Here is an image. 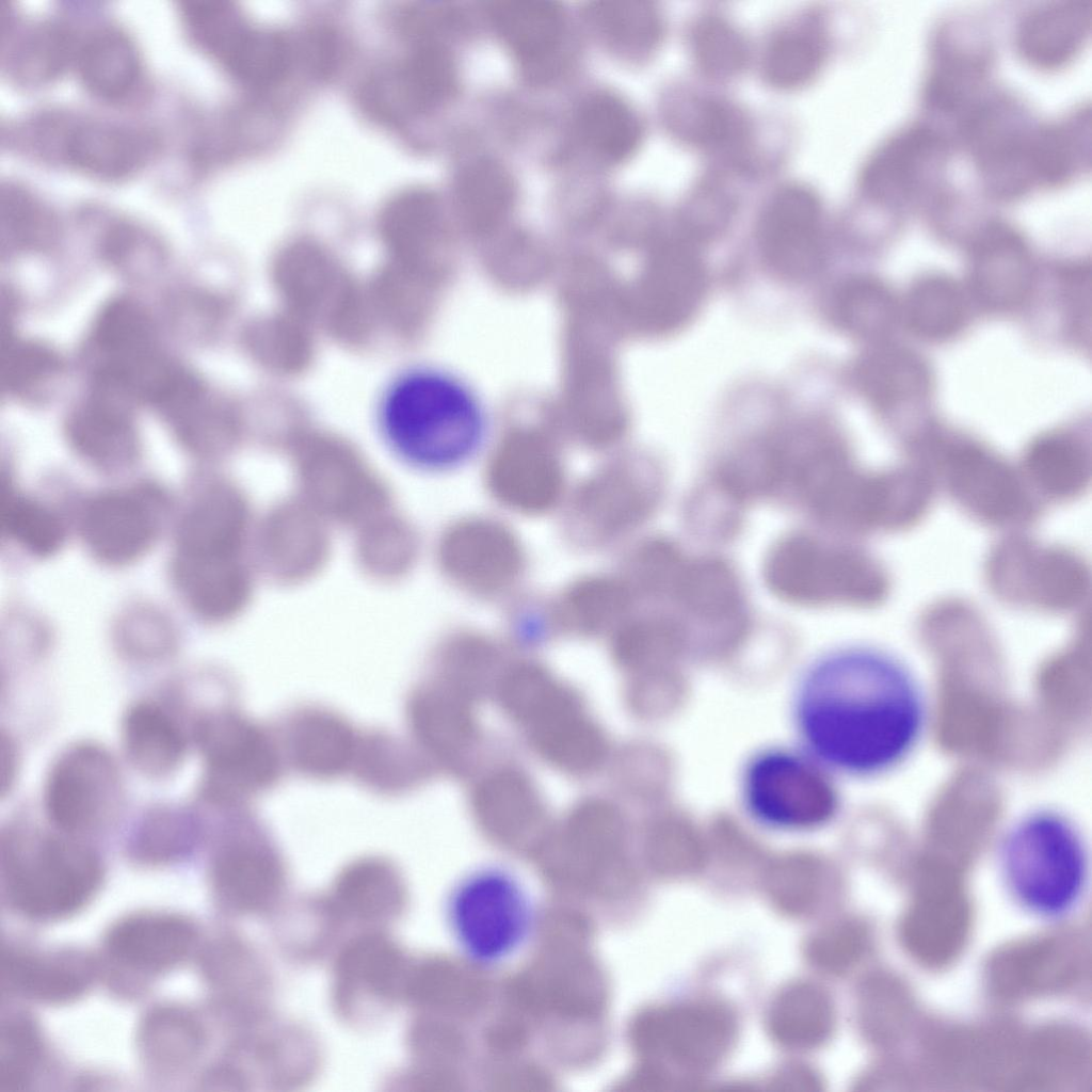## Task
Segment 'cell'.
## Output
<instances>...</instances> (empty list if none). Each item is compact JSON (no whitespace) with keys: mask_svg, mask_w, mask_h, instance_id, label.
I'll list each match as a JSON object with an SVG mask.
<instances>
[{"mask_svg":"<svg viewBox=\"0 0 1092 1092\" xmlns=\"http://www.w3.org/2000/svg\"><path fill=\"white\" fill-rule=\"evenodd\" d=\"M793 721L803 750L831 772L872 778L895 771L929 725L927 692L894 654L840 651L814 663L798 682Z\"/></svg>","mask_w":1092,"mask_h":1092,"instance_id":"1","label":"cell"},{"mask_svg":"<svg viewBox=\"0 0 1092 1092\" xmlns=\"http://www.w3.org/2000/svg\"><path fill=\"white\" fill-rule=\"evenodd\" d=\"M381 444L401 465L427 475L459 469L487 446L493 417L485 397L461 372L435 363L396 371L373 407Z\"/></svg>","mask_w":1092,"mask_h":1092,"instance_id":"2","label":"cell"},{"mask_svg":"<svg viewBox=\"0 0 1092 1092\" xmlns=\"http://www.w3.org/2000/svg\"><path fill=\"white\" fill-rule=\"evenodd\" d=\"M1001 878L1014 901L1042 918H1059L1080 903L1090 857L1080 826L1064 812L1039 807L1008 824L997 845Z\"/></svg>","mask_w":1092,"mask_h":1092,"instance_id":"3","label":"cell"},{"mask_svg":"<svg viewBox=\"0 0 1092 1092\" xmlns=\"http://www.w3.org/2000/svg\"><path fill=\"white\" fill-rule=\"evenodd\" d=\"M1 870L12 904L34 918L53 919L80 909L98 887V855L75 836L13 824L2 832Z\"/></svg>","mask_w":1092,"mask_h":1092,"instance_id":"4","label":"cell"},{"mask_svg":"<svg viewBox=\"0 0 1092 1092\" xmlns=\"http://www.w3.org/2000/svg\"><path fill=\"white\" fill-rule=\"evenodd\" d=\"M445 916L461 953L476 965L495 967L527 946L536 925V906L516 874L484 866L454 884Z\"/></svg>","mask_w":1092,"mask_h":1092,"instance_id":"5","label":"cell"},{"mask_svg":"<svg viewBox=\"0 0 1092 1092\" xmlns=\"http://www.w3.org/2000/svg\"><path fill=\"white\" fill-rule=\"evenodd\" d=\"M764 577L774 595L802 606H870L887 587L884 571L869 555L805 533L772 547Z\"/></svg>","mask_w":1092,"mask_h":1092,"instance_id":"6","label":"cell"},{"mask_svg":"<svg viewBox=\"0 0 1092 1092\" xmlns=\"http://www.w3.org/2000/svg\"><path fill=\"white\" fill-rule=\"evenodd\" d=\"M194 738L205 764L206 798L221 807L244 806L282 778L286 762L277 732L236 708L204 713Z\"/></svg>","mask_w":1092,"mask_h":1092,"instance_id":"7","label":"cell"},{"mask_svg":"<svg viewBox=\"0 0 1092 1092\" xmlns=\"http://www.w3.org/2000/svg\"><path fill=\"white\" fill-rule=\"evenodd\" d=\"M740 793L746 814L774 831L820 828L839 808L832 772L804 750L774 746L757 752L743 768Z\"/></svg>","mask_w":1092,"mask_h":1092,"instance_id":"8","label":"cell"},{"mask_svg":"<svg viewBox=\"0 0 1092 1092\" xmlns=\"http://www.w3.org/2000/svg\"><path fill=\"white\" fill-rule=\"evenodd\" d=\"M662 477L654 467L614 464L569 487L561 508L565 539L582 550L619 545L656 510Z\"/></svg>","mask_w":1092,"mask_h":1092,"instance_id":"9","label":"cell"},{"mask_svg":"<svg viewBox=\"0 0 1092 1092\" xmlns=\"http://www.w3.org/2000/svg\"><path fill=\"white\" fill-rule=\"evenodd\" d=\"M44 798L47 816L59 831L73 836L100 833L122 815L124 780L103 746L76 742L51 765Z\"/></svg>","mask_w":1092,"mask_h":1092,"instance_id":"10","label":"cell"},{"mask_svg":"<svg viewBox=\"0 0 1092 1092\" xmlns=\"http://www.w3.org/2000/svg\"><path fill=\"white\" fill-rule=\"evenodd\" d=\"M27 138L42 155L103 180L123 179L140 171L158 145L142 128L67 113L39 116L30 125Z\"/></svg>","mask_w":1092,"mask_h":1092,"instance_id":"11","label":"cell"},{"mask_svg":"<svg viewBox=\"0 0 1092 1092\" xmlns=\"http://www.w3.org/2000/svg\"><path fill=\"white\" fill-rule=\"evenodd\" d=\"M180 13L192 39L241 82L266 86L288 68L290 52L284 37L253 27L230 3L186 1Z\"/></svg>","mask_w":1092,"mask_h":1092,"instance_id":"12","label":"cell"},{"mask_svg":"<svg viewBox=\"0 0 1092 1092\" xmlns=\"http://www.w3.org/2000/svg\"><path fill=\"white\" fill-rule=\"evenodd\" d=\"M945 139L927 125H912L886 139L869 157L861 188L872 202L889 208L940 200L946 165Z\"/></svg>","mask_w":1092,"mask_h":1092,"instance_id":"13","label":"cell"},{"mask_svg":"<svg viewBox=\"0 0 1092 1092\" xmlns=\"http://www.w3.org/2000/svg\"><path fill=\"white\" fill-rule=\"evenodd\" d=\"M821 206L807 188L790 184L776 191L757 222L756 238L766 266L791 282L814 276L823 262Z\"/></svg>","mask_w":1092,"mask_h":1092,"instance_id":"14","label":"cell"},{"mask_svg":"<svg viewBox=\"0 0 1092 1092\" xmlns=\"http://www.w3.org/2000/svg\"><path fill=\"white\" fill-rule=\"evenodd\" d=\"M163 494L151 486L101 493L84 507L81 533L100 562L122 566L144 557L160 531Z\"/></svg>","mask_w":1092,"mask_h":1092,"instance_id":"15","label":"cell"},{"mask_svg":"<svg viewBox=\"0 0 1092 1092\" xmlns=\"http://www.w3.org/2000/svg\"><path fill=\"white\" fill-rule=\"evenodd\" d=\"M993 48L971 25H944L932 42L922 102L931 111L963 115L991 73Z\"/></svg>","mask_w":1092,"mask_h":1092,"instance_id":"16","label":"cell"},{"mask_svg":"<svg viewBox=\"0 0 1092 1092\" xmlns=\"http://www.w3.org/2000/svg\"><path fill=\"white\" fill-rule=\"evenodd\" d=\"M285 762L315 781H334L351 773L360 737L350 721L322 706L289 712L276 730Z\"/></svg>","mask_w":1092,"mask_h":1092,"instance_id":"17","label":"cell"},{"mask_svg":"<svg viewBox=\"0 0 1092 1092\" xmlns=\"http://www.w3.org/2000/svg\"><path fill=\"white\" fill-rule=\"evenodd\" d=\"M459 576L476 598L510 595L527 569V552L516 532L503 520L473 515L460 528Z\"/></svg>","mask_w":1092,"mask_h":1092,"instance_id":"18","label":"cell"},{"mask_svg":"<svg viewBox=\"0 0 1092 1092\" xmlns=\"http://www.w3.org/2000/svg\"><path fill=\"white\" fill-rule=\"evenodd\" d=\"M651 1024L652 1046L687 1072H704L716 1066L736 1037L733 1014L714 1002L675 1006L662 1011Z\"/></svg>","mask_w":1092,"mask_h":1092,"instance_id":"19","label":"cell"},{"mask_svg":"<svg viewBox=\"0 0 1092 1092\" xmlns=\"http://www.w3.org/2000/svg\"><path fill=\"white\" fill-rule=\"evenodd\" d=\"M484 482L494 501L525 516L561 510L569 491L562 465L542 455L518 459L497 451L487 462Z\"/></svg>","mask_w":1092,"mask_h":1092,"instance_id":"20","label":"cell"},{"mask_svg":"<svg viewBox=\"0 0 1092 1092\" xmlns=\"http://www.w3.org/2000/svg\"><path fill=\"white\" fill-rule=\"evenodd\" d=\"M74 449L87 463L107 472L129 468L136 461L140 444L130 406L93 391L67 422Z\"/></svg>","mask_w":1092,"mask_h":1092,"instance_id":"21","label":"cell"},{"mask_svg":"<svg viewBox=\"0 0 1092 1092\" xmlns=\"http://www.w3.org/2000/svg\"><path fill=\"white\" fill-rule=\"evenodd\" d=\"M674 601L681 619L707 628L736 631L746 619L738 578L719 559H686Z\"/></svg>","mask_w":1092,"mask_h":1092,"instance_id":"22","label":"cell"},{"mask_svg":"<svg viewBox=\"0 0 1092 1092\" xmlns=\"http://www.w3.org/2000/svg\"><path fill=\"white\" fill-rule=\"evenodd\" d=\"M196 931L188 919L162 913L136 914L114 925L107 936L109 952L127 966L160 973L191 952Z\"/></svg>","mask_w":1092,"mask_h":1092,"instance_id":"23","label":"cell"},{"mask_svg":"<svg viewBox=\"0 0 1092 1092\" xmlns=\"http://www.w3.org/2000/svg\"><path fill=\"white\" fill-rule=\"evenodd\" d=\"M552 626L584 635L614 631L636 607L623 578L616 575L581 577L548 601Z\"/></svg>","mask_w":1092,"mask_h":1092,"instance_id":"24","label":"cell"},{"mask_svg":"<svg viewBox=\"0 0 1092 1092\" xmlns=\"http://www.w3.org/2000/svg\"><path fill=\"white\" fill-rule=\"evenodd\" d=\"M1091 30L1090 1H1062L1030 11L1019 23L1016 46L1038 68H1059L1073 60Z\"/></svg>","mask_w":1092,"mask_h":1092,"instance_id":"25","label":"cell"},{"mask_svg":"<svg viewBox=\"0 0 1092 1092\" xmlns=\"http://www.w3.org/2000/svg\"><path fill=\"white\" fill-rule=\"evenodd\" d=\"M78 75L95 95L122 99L142 78V60L130 36L114 25L90 30L75 50Z\"/></svg>","mask_w":1092,"mask_h":1092,"instance_id":"26","label":"cell"},{"mask_svg":"<svg viewBox=\"0 0 1092 1092\" xmlns=\"http://www.w3.org/2000/svg\"><path fill=\"white\" fill-rule=\"evenodd\" d=\"M122 742L132 766L146 776L175 772L186 755L187 740L170 712L152 701H140L125 712Z\"/></svg>","mask_w":1092,"mask_h":1092,"instance_id":"27","label":"cell"},{"mask_svg":"<svg viewBox=\"0 0 1092 1092\" xmlns=\"http://www.w3.org/2000/svg\"><path fill=\"white\" fill-rule=\"evenodd\" d=\"M834 1013L828 993L809 982L784 987L768 1012V1027L783 1046L805 1050L825 1042L832 1031Z\"/></svg>","mask_w":1092,"mask_h":1092,"instance_id":"28","label":"cell"},{"mask_svg":"<svg viewBox=\"0 0 1092 1092\" xmlns=\"http://www.w3.org/2000/svg\"><path fill=\"white\" fill-rule=\"evenodd\" d=\"M351 773L366 788L399 796L417 787L425 767L414 749L384 730L362 733Z\"/></svg>","mask_w":1092,"mask_h":1092,"instance_id":"29","label":"cell"},{"mask_svg":"<svg viewBox=\"0 0 1092 1092\" xmlns=\"http://www.w3.org/2000/svg\"><path fill=\"white\" fill-rule=\"evenodd\" d=\"M73 956L43 957L10 951L3 959L10 984L33 998L63 1002L77 998L87 986L89 968Z\"/></svg>","mask_w":1092,"mask_h":1092,"instance_id":"30","label":"cell"},{"mask_svg":"<svg viewBox=\"0 0 1092 1092\" xmlns=\"http://www.w3.org/2000/svg\"><path fill=\"white\" fill-rule=\"evenodd\" d=\"M394 93L407 111H421L446 101L456 86L450 53L433 43H421L397 67Z\"/></svg>","mask_w":1092,"mask_h":1092,"instance_id":"31","label":"cell"},{"mask_svg":"<svg viewBox=\"0 0 1092 1092\" xmlns=\"http://www.w3.org/2000/svg\"><path fill=\"white\" fill-rule=\"evenodd\" d=\"M71 39L60 23L31 22L13 35L7 53L11 75L26 84H39L55 77L71 53Z\"/></svg>","mask_w":1092,"mask_h":1092,"instance_id":"32","label":"cell"},{"mask_svg":"<svg viewBox=\"0 0 1092 1092\" xmlns=\"http://www.w3.org/2000/svg\"><path fill=\"white\" fill-rule=\"evenodd\" d=\"M825 51V39L817 23L791 25L768 45L764 57L765 76L780 87L803 85L821 69Z\"/></svg>","mask_w":1092,"mask_h":1092,"instance_id":"33","label":"cell"},{"mask_svg":"<svg viewBox=\"0 0 1092 1092\" xmlns=\"http://www.w3.org/2000/svg\"><path fill=\"white\" fill-rule=\"evenodd\" d=\"M578 129L587 146L610 161L630 155L641 136L637 115L609 94L595 95L584 102L578 115Z\"/></svg>","mask_w":1092,"mask_h":1092,"instance_id":"34","label":"cell"},{"mask_svg":"<svg viewBox=\"0 0 1092 1092\" xmlns=\"http://www.w3.org/2000/svg\"><path fill=\"white\" fill-rule=\"evenodd\" d=\"M93 342L101 364L126 362L157 350L156 331L148 314L135 302L118 299L97 318Z\"/></svg>","mask_w":1092,"mask_h":1092,"instance_id":"35","label":"cell"},{"mask_svg":"<svg viewBox=\"0 0 1092 1092\" xmlns=\"http://www.w3.org/2000/svg\"><path fill=\"white\" fill-rule=\"evenodd\" d=\"M199 833V821L189 810L171 805L155 806L135 825L130 850L141 862H168L189 852Z\"/></svg>","mask_w":1092,"mask_h":1092,"instance_id":"36","label":"cell"},{"mask_svg":"<svg viewBox=\"0 0 1092 1092\" xmlns=\"http://www.w3.org/2000/svg\"><path fill=\"white\" fill-rule=\"evenodd\" d=\"M493 16L504 42L525 60L548 54L562 34L559 10L545 2L503 3L494 9Z\"/></svg>","mask_w":1092,"mask_h":1092,"instance_id":"37","label":"cell"},{"mask_svg":"<svg viewBox=\"0 0 1092 1092\" xmlns=\"http://www.w3.org/2000/svg\"><path fill=\"white\" fill-rule=\"evenodd\" d=\"M0 523L2 531L30 552L50 556L63 544L65 529L59 516L42 502L2 484Z\"/></svg>","mask_w":1092,"mask_h":1092,"instance_id":"38","label":"cell"},{"mask_svg":"<svg viewBox=\"0 0 1092 1092\" xmlns=\"http://www.w3.org/2000/svg\"><path fill=\"white\" fill-rule=\"evenodd\" d=\"M141 1049L151 1065L173 1070L189 1063L200 1048V1027L177 1009L155 1011L141 1031Z\"/></svg>","mask_w":1092,"mask_h":1092,"instance_id":"39","label":"cell"},{"mask_svg":"<svg viewBox=\"0 0 1092 1092\" xmlns=\"http://www.w3.org/2000/svg\"><path fill=\"white\" fill-rule=\"evenodd\" d=\"M0 223L2 243L15 248H39L57 236V222L38 197L15 183L1 188Z\"/></svg>","mask_w":1092,"mask_h":1092,"instance_id":"40","label":"cell"},{"mask_svg":"<svg viewBox=\"0 0 1092 1092\" xmlns=\"http://www.w3.org/2000/svg\"><path fill=\"white\" fill-rule=\"evenodd\" d=\"M678 119L682 136L712 149L740 145L748 133L740 111L720 100H687Z\"/></svg>","mask_w":1092,"mask_h":1092,"instance_id":"41","label":"cell"},{"mask_svg":"<svg viewBox=\"0 0 1092 1092\" xmlns=\"http://www.w3.org/2000/svg\"><path fill=\"white\" fill-rule=\"evenodd\" d=\"M692 49L701 68L717 78L738 74L748 60V46L739 30L724 18L706 16L692 31Z\"/></svg>","mask_w":1092,"mask_h":1092,"instance_id":"42","label":"cell"},{"mask_svg":"<svg viewBox=\"0 0 1092 1092\" xmlns=\"http://www.w3.org/2000/svg\"><path fill=\"white\" fill-rule=\"evenodd\" d=\"M886 296L871 280L854 278L842 284L835 293L833 311L838 324L848 333L874 337L883 328Z\"/></svg>","mask_w":1092,"mask_h":1092,"instance_id":"43","label":"cell"},{"mask_svg":"<svg viewBox=\"0 0 1092 1092\" xmlns=\"http://www.w3.org/2000/svg\"><path fill=\"white\" fill-rule=\"evenodd\" d=\"M766 893L781 912L802 916L813 912L822 895V881L816 866L806 861H789L771 869Z\"/></svg>","mask_w":1092,"mask_h":1092,"instance_id":"44","label":"cell"},{"mask_svg":"<svg viewBox=\"0 0 1092 1092\" xmlns=\"http://www.w3.org/2000/svg\"><path fill=\"white\" fill-rule=\"evenodd\" d=\"M604 32L621 50L640 54L649 51L662 32L658 12L647 3L631 2L597 10Z\"/></svg>","mask_w":1092,"mask_h":1092,"instance_id":"45","label":"cell"},{"mask_svg":"<svg viewBox=\"0 0 1092 1092\" xmlns=\"http://www.w3.org/2000/svg\"><path fill=\"white\" fill-rule=\"evenodd\" d=\"M1029 455V478L1037 487L1055 497L1076 493L1083 483L1085 469L1080 451L1064 441L1043 443Z\"/></svg>","mask_w":1092,"mask_h":1092,"instance_id":"46","label":"cell"},{"mask_svg":"<svg viewBox=\"0 0 1092 1092\" xmlns=\"http://www.w3.org/2000/svg\"><path fill=\"white\" fill-rule=\"evenodd\" d=\"M60 368L58 356L45 346L2 340L1 381L11 392H31L51 380Z\"/></svg>","mask_w":1092,"mask_h":1092,"instance_id":"47","label":"cell"},{"mask_svg":"<svg viewBox=\"0 0 1092 1092\" xmlns=\"http://www.w3.org/2000/svg\"><path fill=\"white\" fill-rule=\"evenodd\" d=\"M512 183L493 162H480L466 170L457 184V198L466 206L499 208L512 200Z\"/></svg>","mask_w":1092,"mask_h":1092,"instance_id":"48","label":"cell"},{"mask_svg":"<svg viewBox=\"0 0 1092 1092\" xmlns=\"http://www.w3.org/2000/svg\"><path fill=\"white\" fill-rule=\"evenodd\" d=\"M32 1026L27 1022H15L7 1026L4 1033L5 1058L2 1061L1 1083H9V1089L17 1088L25 1080L28 1066L37 1053V1040Z\"/></svg>","mask_w":1092,"mask_h":1092,"instance_id":"49","label":"cell"},{"mask_svg":"<svg viewBox=\"0 0 1092 1092\" xmlns=\"http://www.w3.org/2000/svg\"><path fill=\"white\" fill-rule=\"evenodd\" d=\"M129 629L124 637V647L131 655L141 658H156L165 655L173 644V637L170 629L162 621H145L142 626Z\"/></svg>","mask_w":1092,"mask_h":1092,"instance_id":"50","label":"cell"},{"mask_svg":"<svg viewBox=\"0 0 1092 1092\" xmlns=\"http://www.w3.org/2000/svg\"><path fill=\"white\" fill-rule=\"evenodd\" d=\"M778 1090L813 1091L819 1089L818 1077L808 1069L800 1065H789L772 1080Z\"/></svg>","mask_w":1092,"mask_h":1092,"instance_id":"51","label":"cell"},{"mask_svg":"<svg viewBox=\"0 0 1092 1092\" xmlns=\"http://www.w3.org/2000/svg\"><path fill=\"white\" fill-rule=\"evenodd\" d=\"M0 745H1V751H0V753H1V775H0L1 785H0V788H1L2 794H4V792L7 789L12 788V785H13L15 776H16L17 765H18L17 764V751H16V748H15L16 745H15L14 741L12 740V738L9 737V736H5L4 734H2V736H1Z\"/></svg>","mask_w":1092,"mask_h":1092,"instance_id":"52","label":"cell"}]
</instances>
